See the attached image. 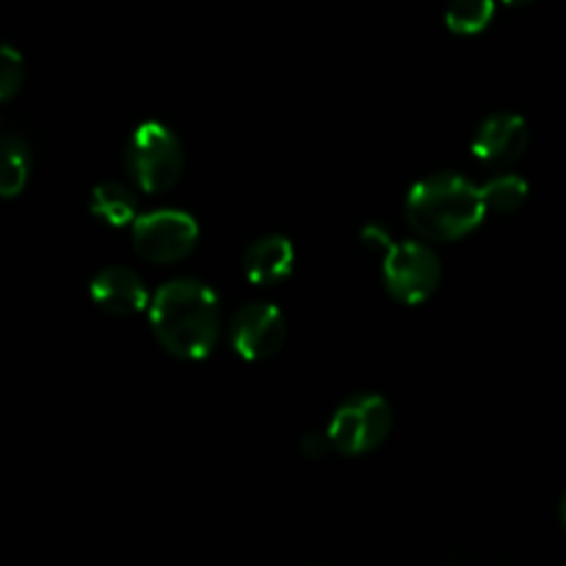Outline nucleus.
<instances>
[{
    "label": "nucleus",
    "mask_w": 566,
    "mask_h": 566,
    "mask_svg": "<svg viewBox=\"0 0 566 566\" xmlns=\"http://www.w3.org/2000/svg\"><path fill=\"white\" fill-rule=\"evenodd\" d=\"M562 523H564V528H566V492H564V497H562Z\"/></svg>",
    "instance_id": "nucleus-19"
},
{
    "label": "nucleus",
    "mask_w": 566,
    "mask_h": 566,
    "mask_svg": "<svg viewBox=\"0 0 566 566\" xmlns=\"http://www.w3.org/2000/svg\"><path fill=\"white\" fill-rule=\"evenodd\" d=\"M149 326L177 359H205L219 340V296L197 280L166 282L149 298Z\"/></svg>",
    "instance_id": "nucleus-1"
},
{
    "label": "nucleus",
    "mask_w": 566,
    "mask_h": 566,
    "mask_svg": "<svg viewBox=\"0 0 566 566\" xmlns=\"http://www.w3.org/2000/svg\"><path fill=\"white\" fill-rule=\"evenodd\" d=\"M232 348L249 363H263L282 352L287 340V321L280 307L269 302H249L232 315Z\"/></svg>",
    "instance_id": "nucleus-7"
},
{
    "label": "nucleus",
    "mask_w": 566,
    "mask_h": 566,
    "mask_svg": "<svg viewBox=\"0 0 566 566\" xmlns=\"http://www.w3.org/2000/svg\"><path fill=\"white\" fill-rule=\"evenodd\" d=\"M296 249L285 235H263L243 254V274L254 285H280L293 274Z\"/></svg>",
    "instance_id": "nucleus-10"
},
{
    "label": "nucleus",
    "mask_w": 566,
    "mask_h": 566,
    "mask_svg": "<svg viewBox=\"0 0 566 566\" xmlns=\"http://www.w3.org/2000/svg\"><path fill=\"white\" fill-rule=\"evenodd\" d=\"M392 431V409L390 403L374 392H359L337 407L329 420L332 451L343 457H365L387 442Z\"/></svg>",
    "instance_id": "nucleus-4"
},
{
    "label": "nucleus",
    "mask_w": 566,
    "mask_h": 566,
    "mask_svg": "<svg viewBox=\"0 0 566 566\" xmlns=\"http://www.w3.org/2000/svg\"><path fill=\"white\" fill-rule=\"evenodd\" d=\"M528 182L520 175H497L481 188L486 208L495 210V213H514V210H520L525 199H528Z\"/></svg>",
    "instance_id": "nucleus-14"
},
{
    "label": "nucleus",
    "mask_w": 566,
    "mask_h": 566,
    "mask_svg": "<svg viewBox=\"0 0 566 566\" xmlns=\"http://www.w3.org/2000/svg\"><path fill=\"white\" fill-rule=\"evenodd\" d=\"M186 153L175 130L160 122H144L127 142V171L147 193H164L180 182Z\"/></svg>",
    "instance_id": "nucleus-3"
},
{
    "label": "nucleus",
    "mask_w": 566,
    "mask_h": 566,
    "mask_svg": "<svg viewBox=\"0 0 566 566\" xmlns=\"http://www.w3.org/2000/svg\"><path fill=\"white\" fill-rule=\"evenodd\" d=\"M363 241L368 243L370 249H385V252H387V249H390V243H392V238L387 235V232L381 230V227L374 224V227H365V230H363Z\"/></svg>",
    "instance_id": "nucleus-17"
},
{
    "label": "nucleus",
    "mask_w": 566,
    "mask_h": 566,
    "mask_svg": "<svg viewBox=\"0 0 566 566\" xmlns=\"http://www.w3.org/2000/svg\"><path fill=\"white\" fill-rule=\"evenodd\" d=\"M88 293L103 313L116 315V318L136 315L149 307V293L142 276L125 265H108V269L97 271L92 285H88Z\"/></svg>",
    "instance_id": "nucleus-9"
},
{
    "label": "nucleus",
    "mask_w": 566,
    "mask_h": 566,
    "mask_svg": "<svg viewBox=\"0 0 566 566\" xmlns=\"http://www.w3.org/2000/svg\"><path fill=\"white\" fill-rule=\"evenodd\" d=\"M33 153L31 144L17 133L0 136V199H14L25 191L31 180Z\"/></svg>",
    "instance_id": "nucleus-11"
},
{
    "label": "nucleus",
    "mask_w": 566,
    "mask_h": 566,
    "mask_svg": "<svg viewBox=\"0 0 566 566\" xmlns=\"http://www.w3.org/2000/svg\"><path fill=\"white\" fill-rule=\"evenodd\" d=\"M88 208L108 227H127L138 219L136 193L119 180H105L94 186L92 197H88Z\"/></svg>",
    "instance_id": "nucleus-12"
},
{
    "label": "nucleus",
    "mask_w": 566,
    "mask_h": 566,
    "mask_svg": "<svg viewBox=\"0 0 566 566\" xmlns=\"http://www.w3.org/2000/svg\"><path fill=\"white\" fill-rule=\"evenodd\" d=\"M531 144L528 122L514 111L486 116L473 136V155L490 166H509L525 155Z\"/></svg>",
    "instance_id": "nucleus-8"
},
{
    "label": "nucleus",
    "mask_w": 566,
    "mask_h": 566,
    "mask_svg": "<svg viewBox=\"0 0 566 566\" xmlns=\"http://www.w3.org/2000/svg\"><path fill=\"white\" fill-rule=\"evenodd\" d=\"M22 81H25V61L20 50L0 42V103H9L20 94Z\"/></svg>",
    "instance_id": "nucleus-15"
},
{
    "label": "nucleus",
    "mask_w": 566,
    "mask_h": 566,
    "mask_svg": "<svg viewBox=\"0 0 566 566\" xmlns=\"http://www.w3.org/2000/svg\"><path fill=\"white\" fill-rule=\"evenodd\" d=\"M329 448H332L329 434H321V431H310V434L302 440V453L307 459H324Z\"/></svg>",
    "instance_id": "nucleus-16"
},
{
    "label": "nucleus",
    "mask_w": 566,
    "mask_h": 566,
    "mask_svg": "<svg viewBox=\"0 0 566 566\" xmlns=\"http://www.w3.org/2000/svg\"><path fill=\"white\" fill-rule=\"evenodd\" d=\"M199 243V224L186 210H153L133 221V249L155 265L186 260Z\"/></svg>",
    "instance_id": "nucleus-6"
},
{
    "label": "nucleus",
    "mask_w": 566,
    "mask_h": 566,
    "mask_svg": "<svg viewBox=\"0 0 566 566\" xmlns=\"http://www.w3.org/2000/svg\"><path fill=\"white\" fill-rule=\"evenodd\" d=\"M385 274L387 293L396 302L423 304L434 296L442 280V265L434 249L420 241H392L385 252Z\"/></svg>",
    "instance_id": "nucleus-5"
},
{
    "label": "nucleus",
    "mask_w": 566,
    "mask_h": 566,
    "mask_svg": "<svg viewBox=\"0 0 566 566\" xmlns=\"http://www.w3.org/2000/svg\"><path fill=\"white\" fill-rule=\"evenodd\" d=\"M486 208L479 186L462 175H431L415 182L407 197V219L429 241L451 243L484 224Z\"/></svg>",
    "instance_id": "nucleus-2"
},
{
    "label": "nucleus",
    "mask_w": 566,
    "mask_h": 566,
    "mask_svg": "<svg viewBox=\"0 0 566 566\" xmlns=\"http://www.w3.org/2000/svg\"><path fill=\"white\" fill-rule=\"evenodd\" d=\"M495 20V0H451L446 9L448 31L457 36H475Z\"/></svg>",
    "instance_id": "nucleus-13"
},
{
    "label": "nucleus",
    "mask_w": 566,
    "mask_h": 566,
    "mask_svg": "<svg viewBox=\"0 0 566 566\" xmlns=\"http://www.w3.org/2000/svg\"><path fill=\"white\" fill-rule=\"evenodd\" d=\"M503 3H509V6H525V3H534V0H503Z\"/></svg>",
    "instance_id": "nucleus-18"
}]
</instances>
